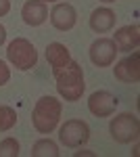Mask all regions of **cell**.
I'll use <instances>...</instances> for the list:
<instances>
[{"mask_svg":"<svg viewBox=\"0 0 140 157\" xmlns=\"http://www.w3.org/2000/svg\"><path fill=\"white\" fill-rule=\"evenodd\" d=\"M46 61L57 80V92L67 103L80 101L86 90L84 69L78 61L71 57L69 48L61 42H50L46 46Z\"/></svg>","mask_w":140,"mask_h":157,"instance_id":"1","label":"cell"},{"mask_svg":"<svg viewBox=\"0 0 140 157\" xmlns=\"http://www.w3.org/2000/svg\"><path fill=\"white\" fill-rule=\"evenodd\" d=\"M63 103L55 97H42L38 98L34 111H32V124L40 134H50L59 126Z\"/></svg>","mask_w":140,"mask_h":157,"instance_id":"2","label":"cell"},{"mask_svg":"<svg viewBox=\"0 0 140 157\" xmlns=\"http://www.w3.org/2000/svg\"><path fill=\"white\" fill-rule=\"evenodd\" d=\"M6 59L15 69L19 71H29L38 65V50L36 46L25 40V38H15L6 46Z\"/></svg>","mask_w":140,"mask_h":157,"instance_id":"3","label":"cell"},{"mask_svg":"<svg viewBox=\"0 0 140 157\" xmlns=\"http://www.w3.org/2000/svg\"><path fill=\"white\" fill-rule=\"evenodd\" d=\"M109 132L111 138L119 145L136 143L140 136V120L134 113H119L109 121Z\"/></svg>","mask_w":140,"mask_h":157,"instance_id":"4","label":"cell"},{"mask_svg":"<svg viewBox=\"0 0 140 157\" xmlns=\"http://www.w3.org/2000/svg\"><path fill=\"white\" fill-rule=\"evenodd\" d=\"M59 140L69 149H78L90 140V126L84 120H67L59 130Z\"/></svg>","mask_w":140,"mask_h":157,"instance_id":"5","label":"cell"},{"mask_svg":"<svg viewBox=\"0 0 140 157\" xmlns=\"http://www.w3.org/2000/svg\"><path fill=\"white\" fill-rule=\"evenodd\" d=\"M88 55H90V61L96 67H109V65L115 63L117 46L111 38H96L88 48Z\"/></svg>","mask_w":140,"mask_h":157,"instance_id":"6","label":"cell"},{"mask_svg":"<svg viewBox=\"0 0 140 157\" xmlns=\"http://www.w3.org/2000/svg\"><path fill=\"white\" fill-rule=\"evenodd\" d=\"M50 23L59 32H69L78 23V13L69 2H57L50 9Z\"/></svg>","mask_w":140,"mask_h":157,"instance_id":"7","label":"cell"},{"mask_svg":"<svg viewBox=\"0 0 140 157\" xmlns=\"http://www.w3.org/2000/svg\"><path fill=\"white\" fill-rule=\"evenodd\" d=\"M117 101L109 90H96L88 97V109L94 117H109L117 109Z\"/></svg>","mask_w":140,"mask_h":157,"instance_id":"8","label":"cell"},{"mask_svg":"<svg viewBox=\"0 0 140 157\" xmlns=\"http://www.w3.org/2000/svg\"><path fill=\"white\" fill-rule=\"evenodd\" d=\"M115 78L123 84H136L140 80V55L138 52H132L126 59L117 61L115 63Z\"/></svg>","mask_w":140,"mask_h":157,"instance_id":"9","label":"cell"},{"mask_svg":"<svg viewBox=\"0 0 140 157\" xmlns=\"http://www.w3.org/2000/svg\"><path fill=\"white\" fill-rule=\"evenodd\" d=\"M111 40L115 42L117 52H132L140 44V27L138 25H123L113 34Z\"/></svg>","mask_w":140,"mask_h":157,"instance_id":"10","label":"cell"},{"mask_svg":"<svg viewBox=\"0 0 140 157\" xmlns=\"http://www.w3.org/2000/svg\"><path fill=\"white\" fill-rule=\"evenodd\" d=\"M21 17L23 23L29 27H38L48 19V6L44 0H27L21 6Z\"/></svg>","mask_w":140,"mask_h":157,"instance_id":"11","label":"cell"},{"mask_svg":"<svg viewBox=\"0 0 140 157\" xmlns=\"http://www.w3.org/2000/svg\"><path fill=\"white\" fill-rule=\"evenodd\" d=\"M115 21H117L115 11H111L107 6H100V9H94L92 11L90 19H88V25L96 34H107V32H111L115 27Z\"/></svg>","mask_w":140,"mask_h":157,"instance_id":"12","label":"cell"},{"mask_svg":"<svg viewBox=\"0 0 140 157\" xmlns=\"http://www.w3.org/2000/svg\"><path fill=\"white\" fill-rule=\"evenodd\" d=\"M59 155H61L59 145L50 138H40L32 147V157H59Z\"/></svg>","mask_w":140,"mask_h":157,"instance_id":"13","label":"cell"},{"mask_svg":"<svg viewBox=\"0 0 140 157\" xmlns=\"http://www.w3.org/2000/svg\"><path fill=\"white\" fill-rule=\"evenodd\" d=\"M17 124V113L9 105H0V132H9Z\"/></svg>","mask_w":140,"mask_h":157,"instance_id":"14","label":"cell"},{"mask_svg":"<svg viewBox=\"0 0 140 157\" xmlns=\"http://www.w3.org/2000/svg\"><path fill=\"white\" fill-rule=\"evenodd\" d=\"M19 151H21V147H19V140L17 138L9 136V138L0 140V157H17Z\"/></svg>","mask_w":140,"mask_h":157,"instance_id":"15","label":"cell"},{"mask_svg":"<svg viewBox=\"0 0 140 157\" xmlns=\"http://www.w3.org/2000/svg\"><path fill=\"white\" fill-rule=\"evenodd\" d=\"M11 80V69L6 67V63L0 59V86H4L6 82Z\"/></svg>","mask_w":140,"mask_h":157,"instance_id":"16","label":"cell"},{"mask_svg":"<svg viewBox=\"0 0 140 157\" xmlns=\"http://www.w3.org/2000/svg\"><path fill=\"white\" fill-rule=\"evenodd\" d=\"M9 11H11V0H0V17L9 15Z\"/></svg>","mask_w":140,"mask_h":157,"instance_id":"17","label":"cell"},{"mask_svg":"<svg viewBox=\"0 0 140 157\" xmlns=\"http://www.w3.org/2000/svg\"><path fill=\"white\" fill-rule=\"evenodd\" d=\"M4 42H6V27L0 23V46H2Z\"/></svg>","mask_w":140,"mask_h":157,"instance_id":"18","label":"cell"},{"mask_svg":"<svg viewBox=\"0 0 140 157\" xmlns=\"http://www.w3.org/2000/svg\"><path fill=\"white\" fill-rule=\"evenodd\" d=\"M75 155L80 157V155H94L92 151H75Z\"/></svg>","mask_w":140,"mask_h":157,"instance_id":"19","label":"cell"},{"mask_svg":"<svg viewBox=\"0 0 140 157\" xmlns=\"http://www.w3.org/2000/svg\"><path fill=\"white\" fill-rule=\"evenodd\" d=\"M100 2H107V4H111V2H115V0H100Z\"/></svg>","mask_w":140,"mask_h":157,"instance_id":"20","label":"cell"},{"mask_svg":"<svg viewBox=\"0 0 140 157\" xmlns=\"http://www.w3.org/2000/svg\"><path fill=\"white\" fill-rule=\"evenodd\" d=\"M44 2H57V0H44Z\"/></svg>","mask_w":140,"mask_h":157,"instance_id":"21","label":"cell"}]
</instances>
